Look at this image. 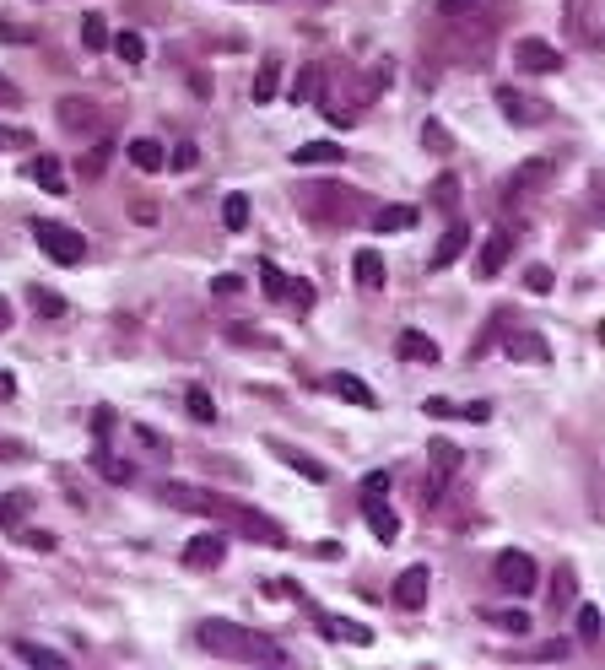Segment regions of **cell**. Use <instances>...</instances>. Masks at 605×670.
<instances>
[{"instance_id":"cell-45","label":"cell","mask_w":605,"mask_h":670,"mask_svg":"<svg viewBox=\"0 0 605 670\" xmlns=\"http://www.w3.org/2000/svg\"><path fill=\"white\" fill-rule=\"evenodd\" d=\"M260 276H265V292H271V298H281V292H287V276H281L276 265H260Z\"/></svg>"},{"instance_id":"cell-12","label":"cell","mask_w":605,"mask_h":670,"mask_svg":"<svg viewBox=\"0 0 605 670\" xmlns=\"http://www.w3.org/2000/svg\"><path fill=\"white\" fill-rule=\"evenodd\" d=\"M465 249H470V227H465V222H449V233H443L438 249H433V271H449V265L460 260Z\"/></svg>"},{"instance_id":"cell-53","label":"cell","mask_w":605,"mask_h":670,"mask_svg":"<svg viewBox=\"0 0 605 670\" xmlns=\"http://www.w3.org/2000/svg\"><path fill=\"white\" fill-rule=\"evenodd\" d=\"M6 330H11V303L0 298V335H6Z\"/></svg>"},{"instance_id":"cell-48","label":"cell","mask_w":605,"mask_h":670,"mask_svg":"<svg viewBox=\"0 0 605 670\" xmlns=\"http://www.w3.org/2000/svg\"><path fill=\"white\" fill-rule=\"evenodd\" d=\"M22 541H28L33 552H55V535H49V530H28V535H22Z\"/></svg>"},{"instance_id":"cell-39","label":"cell","mask_w":605,"mask_h":670,"mask_svg":"<svg viewBox=\"0 0 605 670\" xmlns=\"http://www.w3.org/2000/svg\"><path fill=\"white\" fill-rule=\"evenodd\" d=\"M433 200L443 211H454V200H460V179H454V173H443V179L433 184Z\"/></svg>"},{"instance_id":"cell-36","label":"cell","mask_w":605,"mask_h":670,"mask_svg":"<svg viewBox=\"0 0 605 670\" xmlns=\"http://www.w3.org/2000/svg\"><path fill=\"white\" fill-rule=\"evenodd\" d=\"M33 146V130L22 125H0V152H28Z\"/></svg>"},{"instance_id":"cell-26","label":"cell","mask_w":605,"mask_h":670,"mask_svg":"<svg viewBox=\"0 0 605 670\" xmlns=\"http://www.w3.org/2000/svg\"><path fill=\"white\" fill-rule=\"evenodd\" d=\"M276 87H281V60L271 55V60L260 65V76H254V103H271Z\"/></svg>"},{"instance_id":"cell-6","label":"cell","mask_w":605,"mask_h":670,"mask_svg":"<svg viewBox=\"0 0 605 670\" xmlns=\"http://www.w3.org/2000/svg\"><path fill=\"white\" fill-rule=\"evenodd\" d=\"M514 65H519V71H530V76H551V71H562V49L546 44V38H519V44H514Z\"/></svg>"},{"instance_id":"cell-17","label":"cell","mask_w":605,"mask_h":670,"mask_svg":"<svg viewBox=\"0 0 605 670\" xmlns=\"http://www.w3.org/2000/svg\"><path fill=\"white\" fill-rule=\"evenodd\" d=\"M508 357H524V363H546V341H541V335H535V330H508Z\"/></svg>"},{"instance_id":"cell-18","label":"cell","mask_w":605,"mask_h":670,"mask_svg":"<svg viewBox=\"0 0 605 670\" xmlns=\"http://www.w3.org/2000/svg\"><path fill=\"white\" fill-rule=\"evenodd\" d=\"M292 163H298V168H325V163H346V152L335 141H308V146L292 152Z\"/></svg>"},{"instance_id":"cell-52","label":"cell","mask_w":605,"mask_h":670,"mask_svg":"<svg viewBox=\"0 0 605 670\" xmlns=\"http://www.w3.org/2000/svg\"><path fill=\"white\" fill-rule=\"evenodd\" d=\"M0 98H6V103H17V98H22V92H17V87H11V82H6V76H0Z\"/></svg>"},{"instance_id":"cell-41","label":"cell","mask_w":605,"mask_h":670,"mask_svg":"<svg viewBox=\"0 0 605 670\" xmlns=\"http://www.w3.org/2000/svg\"><path fill=\"white\" fill-rule=\"evenodd\" d=\"M481 0H438V22H460V17H470Z\"/></svg>"},{"instance_id":"cell-10","label":"cell","mask_w":605,"mask_h":670,"mask_svg":"<svg viewBox=\"0 0 605 670\" xmlns=\"http://www.w3.org/2000/svg\"><path fill=\"white\" fill-rule=\"evenodd\" d=\"M222 557H227V541L222 535H195L190 546H184V568H222Z\"/></svg>"},{"instance_id":"cell-21","label":"cell","mask_w":605,"mask_h":670,"mask_svg":"<svg viewBox=\"0 0 605 670\" xmlns=\"http://www.w3.org/2000/svg\"><path fill=\"white\" fill-rule=\"evenodd\" d=\"M92 465H98V476H103V481H114V487H130V481H136V465L114 460L109 449H98V454H92Z\"/></svg>"},{"instance_id":"cell-13","label":"cell","mask_w":605,"mask_h":670,"mask_svg":"<svg viewBox=\"0 0 605 670\" xmlns=\"http://www.w3.org/2000/svg\"><path fill=\"white\" fill-rule=\"evenodd\" d=\"M400 357L406 363H427V368H438V341L433 335H422V330H400Z\"/></svg>"},{"instance_id":"cell-7","label":"cell","mask_w":605,"mask_h":670,"mask_svg":"<svg viewBox=\"0 0 605 670\" xmlns=\"http://www.w3.org/2000/svg\"><path fill=\"white\" fill-rule=\"evenodd\" d=\"M427 584H433V573L416 562V568H406L395 579V606H406V611H422L427 606Z\"/></svg>"},{"instance_id":"cell-43","label":"cell","mask_w":605,"mask_h":670,"mask_svg":"<svg viewBox=\"0 0 605 670\" xmlns=\"http://www.w3.org/2000/svg\"><path fill=\"white\" fill-rule=\"evenodd\" d=\"M524 287L546 298V292H551V271H546V265H530V271H524Z\"/></svg>"},{"instance_id":"cell-33","label":"cell","mask_w":605,"mask_h":670,"mask_svg":"<svg viewBox=\"0 0 605 670\" xmlns=\"http://www.w3.org/2000/svg\"><path fill=\"white\" fill-rule=\"evenodd\" d=\"M28 303H33V314H44V319H60L65 314V298H60V292H44V287H33Z\"/></svg>"},{"instance_id":"cell-50","label":"cell","mask_w":605,"mask_h":670,"mask_svg":"<svg viewBox=\"0 0 605 670\" xmlns=\"http://www.w3.org/2000/svg\"><path fill=\"white\" fill-rule=\"evenodd\" d=\"M200 163V152H195V141H184L179 152H173V168H195Z\"/></svg>"},{"instance_id":"cell-3","label":"cell","mask_w":605,"mask_h":670,"mask_svg":"<svg viewBox=\"0 0 605 670\" xmlns=\"http://www.w3.org/2000/svg\"><path fill=\"white\" fill-rule=\"evenodd\" d=\"M492 584L503 589V595H535V584H541V568H535L530 552H497Z\"/></svg>"},{"instance_id":"cell-8","label":"cell","mask_w":605,"mask_h":670,"mask_svg":"<svg viewBox=\"0 0 605 670\" xmlns=\"http://www.w3.org/2000/svg\"><path fill=\"white\" fill-rule=\"evenodd\" d=\"M508 254H514V233H487V244H481V254H476V276L492 281L508 265Z\"/></svg>"},{"instance_id":"cell-42","label":"cell","mask_w":605,"mask_h":670,"mask_svg":"<svg viewBox=\"0 0 605 670\" xmlns=\"http://www.w3.org/2000/svg\"><path fill=\"white\" fill-rule=\"evenodd\" d=\"M422 141H427V146H438V152H449V146H454V141H449V130H443L438 119H427V125H422Z\"/></svg>"},{"instance_id":"cell-40","label":"cell","mask_w":605,"mask_h":670,"mask_svg":"<svg viewBox=\"0 0 605 670\" xmlns=\"http://www.w3.org/2000/svg\"><path fill=\"white\" fill-rule=\"evenodd\" d=\"M578 643H600V611L595 606L578 611Z\"/></svg>"},{"instance_id":"cell-14","label":"cell","mask_w":605,"mask_h":670,"mask_svg":"<svg viewBox=\"0 0 605 670\" xmlns=\"http://www.w3.org/2000/svg\"><path fill=\"white\" fill-rule=\"evenodd\" d=\"M60 125L71 130V136H82V130L98 125V103H87V98H65V103H60Z\"/></svg>"},{"instance_id":"cell-27","label":"cell","mask_w":605,"mask_h":670,"mask_svg":"<svg viewBox=\"0 0 605 670\" xmlns=\"http://www.w3.org/2000/svg\"><path fill=\"white\" fill-rule=\"evenodd\" d=\"M130 163H136L141 173H157L168 157H163V146H157V141H130Z\"/></svg>"},{"instance_id":"cell-24","label":"cell","mask_w":605,"mask_h":670,"mask_svg":"<svg viewBox=\"0 0 605 670\" xmlns=\"http://www.w3.org/2000/svg\"><path fill=\"white\" fill-rule=\"evenodd\" d=\"M17 660H28V665H44V670H65L71 660H65L60 649H44V643H17Z\"/></svg>"},{"instance_id":"cell-1","label":"cell","mask_w":605,"mask_h":670,"mask_svg":"<svg viewBox=\"0 0 605 670\" xmlns=\"http://www.w3.org/2000/svg\"><path fill=\"white\" fill-rule=\"evenodd\" d=\"M163 498H168L173 508H190V514H211L217 525L249 535V541H260V546H292L287 530H281L276 519L254 514V508H244V503H227V498H217V492H200V487H190V481H168Z\"/></svg>"},{"instance_id":"cell-25","label":"cell","mask_w":605,"mask_h":670,"mask_svg":"<svg viewBox=\"0 0 605 670\" xmlns=\"http://www.w3.org/2000/svg\"><path fill=\"white\" fill-rule=\"evenodd\" d=\"M330 390L341 395V400H352V406H373V390L362 379H352V373H335L330 379Z\"/></svg>"},{"instance_id":"cell-49","label":"cell","mask_w":605,"mask_h":670,"mask_svg":"<svg viewBox=\"0 0 605 670\" xmlns=\"http://www.w3.org/2000/svg\"><path fill=\"white\" fill-rule=\"evenodd\" d=\"M362 492H368V498H373V492H389V471H368V476H362Z\"/></svg>"},{"instance_id":"cell-4","label":"cell","mask_w":605,"mask_h":670,"mask_svg":"<svg viewBox=\"0 0 605 670\" xmlns=\"http://www.w3.org/2000/svg\"><path fill=\"white\" fill-rule=\"evenodd\" d=\"M33 238H38V249H44L55 265H82V260H87V238L71 233L65 222H38Z\"/></svg>"},{"instance_id":"cell-51","label":"cell","mask_w":605,"mask_h":670,"mask_svg":"<svg viewBox=\"0 0 605 670\" xmlns=\"http://www.w3.org/2000/svg\"><path fill=\"white\" fill-rule=\"evenodd\" d=\"M0 460H28V449H22L17 438H0Z\"/></svg>"},{"instance_id":"cell-44","label":"cell","mask_w":605,"mask_h":670,"mask_svg":"<svg viewBox=\"0 0 605 670\" xmlns=\"http://www.w3.org/2000/svg\"><path fill=\"white\" fill-rule=\"evenodd\" d=\"M314 92H319V71H303V76H298V87H292V98H298V103H308Z\"/></svg>"},{"instance_id":"cell-22","label":"cell","mask_w":605,"mask_h":670,"mask_svg":"<svg viewBox=\"0 0 605 670\" xmlns=\"http://www.w3.org/2000/svg\"><path fill=\"white\" fill-rule=\"evenodd\" d=\"M28 508H33V498H28V492H6V498H0V530H22Z\"/></svg>"},{"instance_id":"cell-2","label":"cell","mask_w":605,"mask_h":670,"mask_svg":"<svg viewBox=\"0 0 605 670\" xmlns=\"http://www.w3.org/2000/svg\"><path fill=\"white\" fill-rule=\"evenodd\" d=\"M195 643L206 654H217V660H271V665H281L287 654H281V643H271V638H260L254 627H238V622H200L195 627Z\"/></svg>"},{"instance_id":"cell-38","label":"cell","mask_w":605,"mask_h":670,"mask_svg":"<svg viewBox=\"0 0 605 670\" xmlns=\"http://www.w3.org/2000/svg\"><path fill=\"white\" fill-rule=\"evenodd\" d=\"M568 11H573V33L584 38V44H595V28H589V0H568Z\"/></svg>"},{"instance_id":"cell-34","label":"cell","mask_w":605,"mask_h":670,"mask_svg":"<svg viewBox=\"0 0 605 670\" xmlns=\"http://www.w3.org/2000/svg\"><path fill=\"white\" fill-rule=\"evenodd\" d=\"M276 454L292 465V471H303L308 481H325V465H319V460H303V454H298V449H287V444H276Z\"/></svg>"},{"instance_id":"cell-37","label":"cell","mask_w":605,"mask_h":670,"mask_svg":"<svg viewBox=\"0 0 605 670\" xmlns=\"http://www.w3.org/2000/svg\"><path fill=\"white\" fill-rule=\"evenodd\" d=\"M492 627H503V633H530V616L524 611H487Z\"/></svg>"},{"instance_id":"cell-16","label":"cell","mask_w":605,"mask_h":670,"mask_svg":"<svg viewBox=\"0 0 605 670\" xmlns=\"http://www.w3.org/2000/svg\"><path fill=\"white\" fill-rule=\"evenodd\" d=\"M433 465H438V471L427 476V503H433L438 492H443V476L460 471V449H454V444H433Z\"/></svg>"},{"instance_id":"cell-54","label":"cell","mask_w":605,"mask_h":670,"mask_svg":"<svg viewBox=\"0 0 605 670\" xmlns=\"http://www.w3.org/2000/svg\"><path fill=\"white\" fill-rule=\"evenodd\" d=\"M0 395H11V379H6V373H0Z\"/></svg>"},{"instance_id":"cell-28","label":"cell","mask_w":605,"mask_h":670,"mask_svg":"<svg viewBox=\"0 0 605 670\" xmlns=\"http://www.w3.org/2000/svg\"><path fill=\"white\" fill-rule=\"evenodd\" d=\"M33 179L44 184L49 195H65V168L55 163V157H38V163H33Z\"/></svg>"},{"instance_id":"cell-20","label":"cell","mask_w":605,"mask_h":670,"mask_svg":"<svg viewBox=\"0 0 605 670\" xmlns=\"http://www.w3.org/2000/svg\"><path fill=\"white\" fill-rule=\"evenodd\" d=\"M546 179H551V163H524L514 179H508V206H514V200H524L535 184H546Z\"/></svg>"},{"instance_id":"cell-31","label":"cell","mask_w":605,"mask_h":670,"mask_svg":"<svg viewBox=\"0 0 605 670\" xmlns=\"http://www.w3.org/2000/svg\"><path fill=\"white\" fill-rule=\"evenodd\" d=\"M184 406H190V417H195V422H217V400H211L206 390H200V384H190Z\"/></svg>"},{"instance_id":"cell-15","label":"cell","mask_w":605,"mask_h":670,"mask_svg":"<svg viewBox=\"0 0 605 670\" xmlns=\"http://www.w3.org/2000/svg\"><path fill=\"white\" fill-rule=\"evenodd\" d=\"M352 271H357V287H362V292H379V287H384V254H379V249H357Z\"/></svg>"},{"instance_id":"cell-30","label":"cell","mask_w":605,"mask_h":670,"mask_svg":"<svg viewBox=\"0 0 605 670\" xmlns=\"http://www.w3.org/2000/svg\"><path fill=\"white\" fill-rule=\"evenodd\" d=\"M222 222H227V233H244L249 227V195H227L222 200Z\"/></svg>"},{"instance_id":"cell-5","label":"cell","mask_w":605,"mask_h":670,"mask_svg":"<svg viewBox=\"0 0 605 670\" xmlns=\"http://www.w3.org/2000/svg\"><path fill=\"white\" fill-rule=\"evenodd\" d=\"M303 211L314 222H352L357 217V190H335V184H319V190H308V200H303Z\"/></svg>"},{"instance_id":"cell-9","label":"cell","mask_w":605,"mask_h":670,"mask_svg":"<svg viewBox=\"0 0 605 670\" xmlns=\"http://www.w3.org/2000/svg\"><path fill=\"white\" fill-rule=\"evenodd\" d=\"M497 103H503V114L514 119V125H546V103H535V98H519L514 87H497Z\"/></svg>"},{"instance_id":"cell-23","label":"cell","mask_w":605,"mask_h":670,"mask_svg":"<svg viewBox=\"0 0 605 670\" xmlns=\"http://www.w3.org/2000/svg\"><path fill=\"white\" fill-rule=\"evenodd\" d=\"M373 227L379 233H406V227H416V211L411 206H379L373 211Z\"/></svg>"},{"instance_id":"cell-19","label":"cell","mask_w":605,"mask_h":670,"mask_svg":"<svg viewBox=\"0 0 605 670\" xmlns=\"http://www.w3.org/2000/svg\"><path fill=\"white\" fill-rule=\"evenodd\" d=\"M319 633H325V638H341V643H373V627L346 622V616H319Z\"/></svg>"},{"instance_id":"cell-46","label":"cell","mask_w":605,"mask_h":670,"mask_svg":"<svg viewBox=\"0 0 605 670\" xmlns=\"http://www.w3.org/2000/svg\"><path fill=\"white\" fill-rule=\"evenodd\" d=\"M454 417H465V422H487V417H492V406H487V400H476V406H454Z\"/></svg>"},{"instance_id":"cell-11","label":"cell","mask_w":605,"mask_h":670,"mask_svg":"<svg viewBox=\"0 0 605 670\" xmlns=\"http://www.w3.org/2000/svg\"><path fill=\"white\" fill-rule=\"evenodd\" d=\"M362 519H368V530L379 535V541H395V535H400V514L379 498V492H373V498H362Z\"/></svg>"},{"instance_id":"cell-29","label":"cell","mask_w":605,"mask_h":670,"mask_svg":"<svg viewBox=\"0 0 605 670\" xmlns=\"http://www.w3.org/2000/svg\"><path fill=\"white\" fill-rule=\"evenodd\" d=\"M109 44H114V55L125 60V65H141V60H146V38H141V33H130V28L119 33V38H109Z\"/></svg>"},{"instance_id":"cell-47","label":"cell","mask_w":605,"mask_h":670,"mask_svg":"<svg viewBox=\"0 0 605 670\" xmlns=\"http://www.w3.org/2000/svg\"><path fill=\"white\" fill-rule=\"evenodd\" d=\"M281 298H292V308H308V303H314V287H308V281H298V287H287Z\"/></svg>"},{"instance_id":"cell-35","label":"cell","mask_w":605,"mask_h":670,"mask_svg":"<svg viewBox=\"0 0 605 670\" xmlns=\"http://www.w3.org/2000/svg\"><path fill=\"white\" fill-rule=\"evenodd\" d=\"M109 157H114V141H98L92 152H82V173H87V179H98V173L109 168Z\"/></svg>"},{"instance_id":"cell-32","label":"cell","mask_w":605,"mask_h":670,"mask_svg":"<svg viewBox=\"0 0 605 670\" xmlns=\"http://www.w3.org/2000/svg\"><path fill=\"white\" fill-rule=\"evenodd\" d=\"M82 44L87 49H109V22H103L98 11H87V17H82Z\"/></svg>"}]
</instances>
